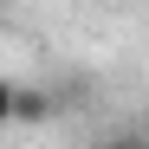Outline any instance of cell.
Masks as SVG:
<instances>
[{
    "instance_id": "6da1fadb",
    "label": "cell",
    "mask_w": 149,
    "mask_h": 149,
    "mask_svg": "<svg viewBox=\"0 0 149 149\" xmlns=\"http://www.w3.org/2000/svg\"><path fill=\"white\" fill-rule=\"evenodd\" d=\"M52 110H58L52 91H26V84L7 91V123H52Z\"/></svg>"
},
{
    "instance_id": "7a4b0ae2",
    "label": "cell",
    "mask_w": 149,
    "mask_h": 149,
    "mask_svg": "<svg viewBox=\"0 0 149 149\" xmlns=\"http://www.w3.org/2000/svg\"><path fill=\"white\" fill-rule=\"evenodd\" d=\"M104 149H143V143H136V136H110Z\"/></svg>"
}]
</instances>
